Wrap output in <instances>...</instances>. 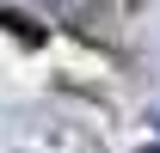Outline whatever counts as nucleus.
I'll return each mask as SVG.
<instances>
[{"mask_svg":"<svg viewBox=\"0 0 160 153\" xmlns=\"http://www.w3.org/2000/svg\"><path fill=\"white\" fill-rule=\"evenodd\" d=\"M0 25H6V31H19L25 43H43V31H37L31 19H25V12H0Z\"/></svg>","mask_w":160,"mask_h":153,"instance_id":"obj_1","label":"nucleus"},{"mask_svg":"<svg viewBox=\"0 0 160 153\" xmlns=\"http://www.w3.org/2000/svg\"><path fill=\"white\" fill-rule=\"evenodd\" d=\"M142 153H160V147H142Z\"/></svg>","mask_w":160,"mask_h":153,"instance_id":"obj_2","label":"nucleus"}]
</instances>
